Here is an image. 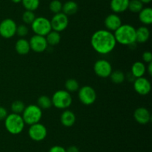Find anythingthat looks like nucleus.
<instances>
[{
    "label": "nucleus",
    "instance_id": "obj_1",
    "mask_svg": "<svg viewBox=\"0 0 152 152\" xmlns=\"http://www.w3.org/2000/svg\"><path fill=\"white\" fill-rule=\"evenodd\" d=\"M91 45L97 53L107 55L114 50L117 45V41L111 31L106 29H99L92 34Z\"/></svg>",
    "mask_w": 152,
    "mask_h": 152
},
{
    "label": "nucleus",
    "instance_id": "obj_2",
    "mask_svg": "<svg viewBox=\"0 0 152 152\" xmlns=\"http://www.w3.org/2000/svg\"><path fill=\"white\" fill-rule=\"evenodd\" d=\"M114 35L117 43L121 45L130 46L136 43V28L129 24H122Z\"/></svg>",
    "mask_w": 152,
    "mask_h": 152
},
{
    "label": "nucleus",
    "instance_id": "obj_3",
    "mask_svg": "<svg viewBox=\"0 0 152 152\" xmlns=\"http://www.w3.org/2000/svg\"><path fill=\"white\" fill-rule=\"evenodd\" d=\"M4 121L5 129L13 135L21 134L25 128V123L20 114L11 113L7 115Z\"/></svg>",
    "mask_w": 152,
    "mask_h": 152
},
{
    "label": "nucleus",
    "instance_id": "obj_4",
    "mask_svg": "<svg viewBox=\"0 0 152 152\" xmlns=\"http://www.w3.org/2000/svg\"><path fill=\"white\" fill-rule=\"evenodd\" d=\"M22 117L25 125H31L38 123L42 117V110L37 104H29L22 113Z\"/></svg>",
    "mask_w": 152,
    "mask_h": 152
},
{
    "label": "nucleus",
    "instance_id": "obj_5",
    "mask_svg": "<svg viewBox=\"0 0 152 152\" xmlns=\"http://www.w3.org/2000/svg\"><path fill=\"white\" fill-rule=\"evenodd\" d=\"M72 97L65 89H59L53 94L51 97L52 105L59 110H65L72 104Z\"/></svg>",
    "mask_w": 152,
    "mask_h": 152
},
{
    "label": "nucleus",
    "instance_id": "obj_6",
    "mask_svg": "<svg viewBox=\"0 0 152 152\" xmlns=\"http://www.w3.org/2000/svg\"><path fill=\"white\" fill-rule=\"evenodd\" d=\"M31 25V29L34 34L44 37H45L52 30L50 21L44 16L36 17Z\"/></svg>",
    "mask_w": 152,
    "mask_h": 152
},
{
    "label": "nucleus",
    "instance_id": "obj_7",
    "mask_svg": "<svg viewBox=\"0 0 152 152\" xmlns=\"http://www.w3.org/2000/svg\"><path fill=\"white\" fill-rule=\"evenodd\" d=\"M78 98L82 104L89 106L96 101V92L91 86H83L78 89Z\"/></svg>",
    "mask_w": 152,
    "mask_h": 152
},
{
    "label": "nucleus",
    "instance_id": "obj_8",
    "mask_svg": "<svg viewBox=\"0 0 152 152\" xmlns=\"http://www.w3.org/2000/svg\"><path fill=\"white\" fill-rule=\"evenodd\" d=\"M48 135V130L42 124L36 123L30 125L28 129V136L35 142H41L46 138Z\"/></svg>",
    "mask_w": 152,
    "mask_h": 152
},
{
    "label": "nucleus",
    "instance_id": "obj_9",
    "mask_svg": "<svg viewBox=\"0 0 152 152\" xmlns=\"http://www.w3.org/2000/svg\"><path fill=\"white\" fill-rule=\"evenodd\" d=\"M17 25L13 19L7 18L0 22V36L3 38L9 39L16 34Z\"/></svg>",
    "mask_w": 152,
    "mask_h": 152
},
{
    "label": "nucleus",
    "instance_id": "obj_10",
    "mask_svg": "<svg viewBox=\"0 0 152 152\" xmlns=\"http://www.w3.org/2000/svg\"><path fill=\"white\" fill-rule=\"evenodd\" d=\"M94 71L98 77L106 78L109 77L112 72V66L107 60H98L94 65Z\"/></svg>",
    "mask_w": 152,
    "mask_h": 152
},
{
    "label": "nucleus",
    "instance_id": "obj_11",
    "mask_svg": "<svg viewBox=\"0 0 152 152\" xmlns=\"http://www.w3.org/2000/svg\"><path fill=\"white\" fill-rule=\"evenodd\" d=\"M50 21L52 30L57 31V32L65 31L68 28V24H69L68 16L62 12L53 15L51 20Z\"/></svg>",
    "mask_w": 152,
    "mask_h": 152
},
{
    "label": "nucleus",
    "instance_id": "obj_12",
    "mask_svg": "<svg viewBox=\"0 0 152 152\" xmlns=\"http://www.w3.org/2000/svg\"><path fill=\"white\" fill-rule=\"evenodd\" d=\"M28 41H29L31 50L34 51L36 53L44 52L47 49L48 46L45 37L44 36L34 34Z\"/></svg>",
    "mask_w": 152,
    "mask_h": 152
},
{
    "label": "nucleus",
    "instance_id": "obj_13",
    "mask_svg": "<svg viewBox=\"0 0 152 152\" xmlns=\"http://www.w3.org/2000/svg\"><path fill=\"white\" fill-rule=\"evenodd\" d=\"M134 89L139 95H146L151 92V84L146 77H137L134 80Z\"/></svg>",
    "mask_w": 152,
    "mask_h": 152
},
{
    "label": "nucleus",
    "instance_id": "obj_14",
    "mask_svg": "<svg viewBox=\"0 0 152 152\" xmlns=\"http://www.w3.org/2000/svg\"><path fill=\"white\" fill-rule=\"evenodd\" d=\"M134 118L137 123L140 125H147L151 121V113L149 110L143 107H138L134 113Z\"/></svg>",
    "mask_w": 152,
    "mask_h": 152
},
{
    "label": "nucleus",
    "instance_id": "obj_15",
    "mask_svg": "<svg viewBox=\"0 0 152 152\" xmlns=\"http://www.w3.org/2000/svg\"><path fill=\"white\" fill-rule=\"evenodd\" d=\"M104 24L106 30L115 31L122 25V20L117 13H111L105 17Z\"/></svg>",
    "mask_w": 152,
    "mask_h": 152
},
{
    "label": "nucleus",
    "instance_id": "obj_16",
    "mask_svg": "<svg viewBox=\"0 0 152 152\" xmlns=\"http://www.w3.org/2000/svg\"><path fill=\"white\" fill-rule=\"evenodd\" d=\"M60 122L63 126L69 128L73 126L76 122V115L69 110H64L60 116Z\"/></svg>",
    "mask_w": 152,
    "mask_h": 152
},
{
    "label": "nucleus",
    "instance_id": "obj_17",
    "mask_svg": "<svg viewBox=\"0 0 152 152\" xmlns=\"http://www.w3.org/2000/svg\"><path fill=\"white\" fill-rule=\"evenodd\" d=\"M130 0H111L110 7L114 13H123L128 10Z\"/></svg>",
    "mask_w": 152,
    "mask_h": 152
},
{
    "label": "nucleus",
    "instance_id": "obj_18",
    "mask_svg": "<svg viewBox=\"0 0 152 152\" xmlns=\"http://www.w3.org/2000/svg\"><path fill=\"white\" fill-rule=\"evenodd\" d=\"M145 72H146V66L145 63L141 61H136L132 66L131 74L133 75L134 78L143 77Z\"/></svg>",
    "mask_w": 152,
    "mask_h": 152
},
{
    "label": "nucleus",
    "instance_id": "obj_19",
    "mask_svg": "<svg viewBox=\"0 0 152 152\" xmlns=\"http://www.w3.org/2000/svg\"><path fill=\"white\" fill-rule=\"evenodd\" d=\"M15 50L19 55H28L31 50L29 41L25 38L19 39L15 44Z\"/></svg>",
    "mask_w": 152,
    "mask_h": 152
},
{
    "label": "nucleus",
    "instance_id": "obj_20",
    "mask_svg": "<svg viewBox=\"0 0 152 152\" xmlns=\"http://www.w3.org/2000/svg\"><path fill=\"white\" fill-rule=\"evenodd\" d=\"M150 37V31L145 25L136 29V42L139 43H146Z\"/></svg>",
    "mask_w": 152,
    "mask_h": 152
},
{
    "label": "nucleus",
    "instance_id": "obj_21",
    "mask_svg": "<svg viewBox=\"0 0 152 152\" xmlns=\"http://www.w3.org/2000/svg\"><path fill=\"white\" fill-rule=\"evenodd\" d=\"M138 13L140 21L143 25H149L152 23V9L151 7H143Z\"/></svg>",
    "mask_w": 152,
    "mask_h": 152
},
{
    "label": "nucleus",
    "instance_id": "obj_22",
    "mask_svg": "<svg viewBox=\"0 0 152 152\" xmlns=\"http://www.w3.org/2000/svg\"><path fill=\"white\" fill-rule=\"evenodd\" d=\"M78 4L74 1H68L62 4V12L67 16L74 15L78 11Z\"/></svg>",
    "mask_w": 152,
    "mask_h": 152
},
{
    "label": "nucleus",
    "instance_id": "obj_23",
    "mask_svg": "<svg viewBox=\"0 0 152 152\" xmlns=\"http://www.w3.org/2000/svg\"><path fill=\"white\" fill-rule=\"evenodd\" d=\"M45 39L47 40L48 44L50 46H56L60 43L61 35L59 32L51 30L47 35L45 36Z\"/></svg>",
    "mask_w": 152,
    "mask_h": 152
},
{
    "label": "nucleus",
    "instance_id": "obj_24",
    "mask_svg": "<svg viewBox=\"0 0 152 152\" xmlns=\"http://www.w3.org/2000/svg\"><path fill=\"white\" fill-rule=\"evenodd\" d=\"M109 77L111 78V81L114 83H116V84H120V83H123L124 80H126V75L120 70L112 71Z\"/></svg>",
    "mask_w": 152,
    "mask_h": 152
},
{
    "label": "nucleus",
    "instance_id": "obj_25",
    "mask_svg": "<svg viewBox=\"0 0 152 152\" xmlns=\"http://www.w3.org/2000/svg\"><path fill=\"white\" fill-rule=\"evenodd\" d=\"M37 105L42 110H47L52 107L51 98L47 95H41L37 99Z\"/></svg>",
    "mask_w": 152,
    "mask_h": 152
},
{
    "label": "nucleus",
    "instance_id": "obj_26",
    "mask_svg": "<svg viewBox=\"0 0 152 152\" xmlns=\"http://www.w3.org/2000/svg\"><path fill=\"white\" fill-rule=\"evenodd\" d=\"M23 7L26 10L34 11L39 6V0H22Z\"/></svg>",
    "mask_w": 152,
    "mask_h": 152
},
{
    "label": "nucleus",
    "instance_id": "obj_27",
    "mask_svg": "<svg viewBox=\"0 0 152 152\" xmlns=\"http://www.w3.org/2000/svg\"><path fill=\"white\" fill-rule=\"evenodd\" d=\"M143 8V3L140 0H130L128 9L132 13H138Z\"/></svg>",
    "mask_w": 152,
    "mask_h": 152
},
{
    "label": "nucleus",
    "instance_id": "obj_28",
    "mask_svg": "<svg viewBox=\"0 0 152 152\" xmlns=\"http://www.w3.org/2000/svg\"><path fill=\"white\" fill-rule=\"evenodd\" d=\"M65 90H67L69 92H76L80 89V84L79 82L76 79L70 78L65 81Z\"/></svg>",
    "mask_w": 152,
    "mask_h": 152
},
{
    "label": "nucleus",
    "instance_id": "obj_29",
    "mask_svg": "<svg viewBox=\"0 0 152 152\" xmlns=\"http://www.w3.org/2000/svg\"><path fill=\"white\" fill-rule=\"evenodd\" d=\"M25 105L23 101H20V100H16L11 104V111L13 113L21 115L23 110H25Z\"/></svg>",
    "mask_w": 152,
    "mask_h": 152
},
{
    "label": "nucleus",
    "instance_id": "obj_30",
    "mask_svg": "<svg viewBox=\"0 0 152 152\" xmlns=\"http://www.w3.org/2000/svg\"><path fill=\"white\" fill-rule=\"evenodd\" d=\"M22 19L25 25H31V23L36 19V15L34 13V11L25 10V11L22 14Z\"/></svg>",
    "mask_w": 152,
    "mask_h": 152
},
{
    "label": "nucleus",
    "instance_id": "obj_31",
    "mask_svg": "<svg viewBox=\"0 0 152 152\" xmlns=\"http://www.w3.org/2000/svg\"><path fill=\"white\" fill-rule=\"evenodd\" d=\"M49 9L54 14L62 12V3L59 0H52L49 4Z\"/></svg>",
    "mask_w": 152,
    "mask_h": 152
},
{
    "label": "nucleus",
    "instance_id": "obj_32",
    "mask_svg": "<svg viewBox=\"0 0 152 152\" xmlns=\"http://www.w3.org/2000/svg\"><path fill=\"white\" fill-rule=\"evenodd\" d=\"M28 31L29 30H28V26L25 24H22V25H18L17 28H16V34H17L21 38H23L24 37H25L28 34Z\"/></svg>",
    "mask_w": 152,
    "mask_h": 152
},
{
    "label": "nucleus",
    "instance_id": "obj_33",
    "mask_svg": "<svg viewBox=\"0 0 152 152\" xmlns=\"http://www.w3.org/2000/svg\"><path fill=\"white\" fill-rule=\"evenodd\" d=\"M142 58L144 62L146 63H149L152 62V54L149 51L144 52L142 55Z\"/></svg>",
    "mask_w": 152,
    "mask_h": 152
},
{
    "label": "nucleus",
    "instance_id": "obj_34",
    "mask_svg": "<svg viewBox=\"0 0 152 152\" xmlns=\"http://www.w3.org/2000/svg\"><path fill=\"white\" fill-rule=\"evenodd\" d=\"M48 152H66V149L60 145H53L49 149Z\"/></svg>",
    "mask_w": 152,
    "mask_h": 152
},
{
    "label": "nucleus",
    "instance_id": "obj_35",
    "mask_svg": "<svg viewBox=\"0 0 152 152\" xmlns=\"http://www.w3.org/2000/svg\"><path fill=\"white\" fill-rule=\"evenodd\" d=\"M8 115L7 110L4 107L0 106V121H2L5 119L7 116Z\"/></svg>",
    "mask_w": 152,
    "mask_h": 152
},
{
    "label": "nucleus",
    "instance_id": "obj_36",
    "mask_svg": "<svg viewBox=\"0 0 152 152\" xmlns=\"http://www.w3.org/2000/svg\"><path fill=\"white\" fill-rule=\"evenodd\" d=\"M66 152H80V150L77 146L71 145L66 149Z\"/></svg>",
    "mask_w": 152,
    "mask_h": 152
},
{
    "label": "nucleus",
    "instance_id": "obj_37",
    "mask_svg": "<svg viewBox=\"0 0 152 152\" xmlns=\"http://www.w3.org/2000/svg\"><path fill=\"white\" fill-rule=\"evenodd\" d=\"M146 72H148L149 75H152V62L148 63V66L146 67Z\"/></svg>",
    "mask_w": 152,
    "mask_h": 152
},
{
    "label": "nucleus",
    "instance_id": "obj_38",
    "mask_svg": "<svg viewBox=\"0 0 152 152\" xmlns=\"http://www.w3.org/2000/svg\"><path fill=\"white\" fill-rule=\"evenodd\" d=\"M140 1H142L143 4H148V3H150L151 1V0H140Z\"/></svg>",
    "mask_w": 152,
    "mask_h": 152
},
{
    "label": "nucleus",
    "instance_id": "obj_39",
    "mask_svg": "<svg viewBox=\"0 0 152 152\" xmlns=\"http://www.w3.org/2000/svg\"><path fill=\"white\" fill-rule=\"evenodd\" d=\"M13 3H16V4H18V3L22 2V0H11Z\"/></svg>",
    "mask_w": 152,
    "mask_h": 152
}]
</instances>
